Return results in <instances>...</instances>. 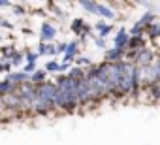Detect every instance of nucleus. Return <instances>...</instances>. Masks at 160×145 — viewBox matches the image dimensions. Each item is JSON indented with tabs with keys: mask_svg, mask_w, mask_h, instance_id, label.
Here are the masks:
<instances>
[{
	"mask_svg": "<svg viewBox=\"0 0 160 145\" xmlns=\"http://www.w3.org/2000/svg\"><path fill=\"white\" fill-rule=\"evenodd\" d=\"M124 42H126V36H124V32H121V34L117 36V45L121 47V45H124Z\"/></svg>",
	"mask_w": 160,
	"mask_h": 145,
	"instance_id": "f257e3e1",
	"label": "nucleus"
},
{
	"mask_svg": "<svg viewBox=\"0 0 160 145\" xmlns=\"http://www.w3.org/2000/svg\"><path fill=\"white\" fill-rule=\"evenodd\" d=\"M100 30H102V34H108L109 32V27L108 25H100Z\"/></svg>",
	"mask_w": 160,
	"mask_h": 145,
	"instance_id": "f03ea898",
	"label": "nucleus"
},
{
	"mask_svg": "<svg viewBox=\"0 0 160 145\" xmlns=\"http://www.w3.org/2000/svg\"><path fill=\"white\" fill-rule=\"evenodd\" d=\"M117 55H119V51H111V53H109V57H111V58H115Z\"/></svg>",
	"mask_w": 160,
	"mask_h": 145,
	"instance_id": "7ed1b4c3",
	"label": "nucleus"
}]
</instances>
